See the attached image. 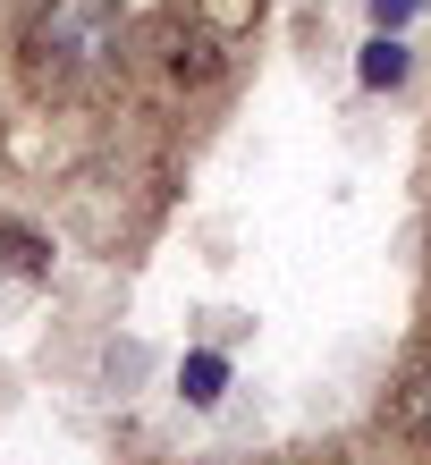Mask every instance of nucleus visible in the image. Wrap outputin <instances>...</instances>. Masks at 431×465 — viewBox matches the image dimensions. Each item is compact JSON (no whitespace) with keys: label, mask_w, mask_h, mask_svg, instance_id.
Here are the masks:
<instances>
[{"label":"nucleus","mask_w":431,"mask_h":465,"mask_svg":"<svg viewBox=\"0 0 431 465\" xmlns=\"http://www.w3.org/2000/svg\"><path fill=\"white\" fill-rule=\"evenodd\" d=\"M119 35H127L119 0H43L34 25H25V68L51 94H76L119 60Z\"/></svg>","instance_id":"f257e3e1"},{"label":"nucleus","mask_w":431,"mask_h":465,"mask_svg":"<svg viewBox=\"0 0 431 465\" xmlns=\"http://www.w3.org/2000/svg\"><path fill=\"white\" fill-rule=\"evenodd\" d=\"M356 76H364V94H397L415 76V51H407V35H372L364 51H356Z\"/></svg>","instance_id":"f03ea898"},{"label":"nucleus","mask_w":431,"mask_h":465,"mask_svg":"<svg viewBox=\"0 0 431 465\" xmlns=\"http://www.w3.org/2000/svg\"><path fill=\"white\" fill-rule=\"evenodd\" d=\"M178 398L195 406V415H211V406L229 398V355H220V347H195V355L178 364Z\"/></svg>","instance_id":"7ed1b4c3"},{"label":"nucleus","mask_w":431,"mask_h":465,"mask_svg":"<svg viewBox=\"0 0 431 465\" xmlns=\"http://www.w3.org/2000/svg\"><path fill=\"white\" fill-rule=\"evenodd\" d=\"M0 245H9V271H17V280H51V254H43V237L25 229V221H0Z\"/></svg>","instance_id":"20e7f679"},{"label":"nucleus","mask_w":431,"mask_h":465,"mask_svg":"<svg viewBox=\"0 0 431 465\" xmlns=\"http://www.w3.org/2000/svg\"><path fill=\"white\" fill-rule=\"evenodd\" d=\"M364 17H372V35H407L423 17V0H364Z\"/></svg>","instance_id":"39448f33"},{"label":"nucleus","mask_w":431,"mask_h":465,"mask_svg":"<svg viewBox=\"0 0 431 465\" xmlns=\"http://www.w3.org/2000/svg\"><path fill=\"white\" fill-rule=\"evenodd\" d=\"M407 431H415V449H431V372L407 381Z\"/></svg>","instance_id":"423d86ee"}]
</instances>
